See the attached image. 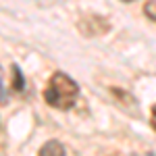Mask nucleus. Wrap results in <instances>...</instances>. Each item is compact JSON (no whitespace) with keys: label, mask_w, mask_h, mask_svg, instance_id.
Listing matches in <instances>:
<instances>
[{"label":"nucleus","mask_w":156,"mask_h":156,"mask_svg":"<svg viewBox=\"0 0 156 156\" xmlns=\"http://www.w3.org/2000/svg\"><path fill=\"white\" fill-rule=\"evenodd\" d=\"M144 12L152 19V21H156V2H148L144 6Z\"/></svg>","instance_id":"4"},{"label":"nucleus","mask_w":156,"mask_h":156,"mask_svg":"<svg viewBox=\"0 0 156 156\" xmlns=\"http://www.w3.org/2000/svg\"><path fill=\"white\" fill-rule=\"evenodd\" d=\"M11 73H12V87H15L17 92H21L25 81H23V75H21V71H19V67H17V65H12Z\"/></svg>","instance_id":"3"},{"label":"nucleus","mask_w":156,"mask_h":156,"mask_svg":"<svg viewBox=\"0 0 156 156\" xmlns=\"http://www.w3.org/2000/svg\"><path fill=\"white\" fill-rule=\"evenodd\" d=\"M150 123H152V127L156 129V106L152 108V119H150Z\"/></svg>","instance_id":"5"},{"label":"nucleus","mask_w":156,"mask_h":156,"mask_svg":"<svg viewBox=\"0 0 156 156\" xmlns=\"http://www.w3.org/2000/svg\"><path fill=\"white\" fill-rule=\"evenodd\" d=\"M77 96H79V85L69 75H65L60 71H56L50 77L48 85L44 90L46 104H50L52 108H58V110H69L75 104Z\"/></svg>","instance_id":"1"},{"label":"nucleus","mask_w":156,"mask_h":156,"mask_svg":"<svg viewBox=\"0 0 156 156\" xmlns=\"http://www.w3.org/2000/svg\"><path fill=\"white\" fill-rule=\"evenodd\" d=\"M0 87H2V69H0Z\"/></svg>","instance_id":"6"},{"label":"nucleus","mask_w":156,"mask_h":156,"mask_svg":"<svg viewBox=\"0 0 156 156\" xmlns=\"http://www.w3.org/2000/svg\"><path fill=\"white\" fill-rule=\"evenodd\" d=\"M37 156H67V152H65V148H62L60 142L50 140V142H46V144L40 148Z\"/></svg>","instance_id":"2"}]
</instances>
